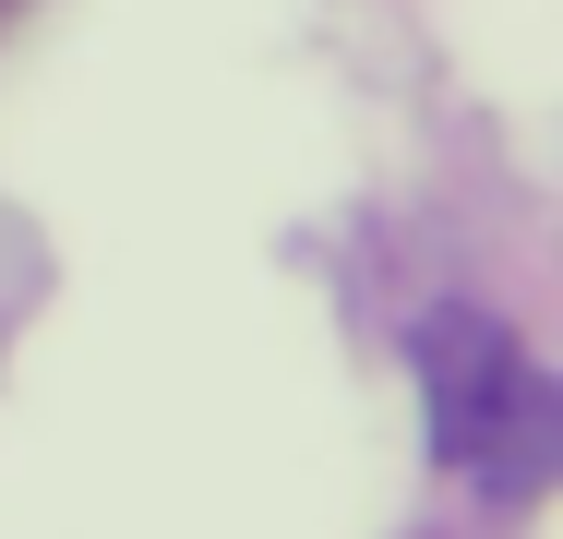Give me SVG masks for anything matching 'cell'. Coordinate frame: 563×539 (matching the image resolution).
<instances>
[{
    "label": "cell",
    "instance_id": "6da1fadb",
    "mask_svg": "<svg viewBox=\"0 0 563 539\" xmlns=\"http://www.w3.org/2000/svg\"><path fill=\"white\" fill-rule=\"evenodd\" d=\"M420 408H432V468H455L492 504H540L563 468V396L516 348L504 312H420Z\"/></svg>",
    "mask_w": 563,
    "mask_h": 539
}]
</instances>
